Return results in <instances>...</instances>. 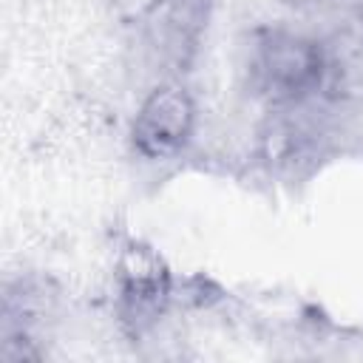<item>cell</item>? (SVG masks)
Returning <instances> with one entry per match:
<instances>
[{"label":"cell","mask_w":363,"mask_h":363,"mask_svg":"<svg viewBox=\"0 0 363 363\" xmlns=\"http://www.w3.org/2000/svg\"><path fill=\"white\" fill-rule=\"evenodd\" d=\"M207 0H150L145 14L147 43L167 68H184L201 40Z\"/></svg>","instance_id":"cell-3"},{"label":"cell","mask_w":363,"mask_h":363,"mask_svg":"<svg viewBox=\"0 0 363 363\" xmlns=\"http://www.w3.org/2000/svg\"><path fill=\"white\" fill-rule=\"evenodd\" d=\"M119 281H122V298L125 303L145 315L159 309V303L167 295V275L162 261L145 250V247H128L119 261Z\"/></svg>","instance_id":"cell-4"},{"label":"cell","mask_w":363,"mask_h":363,"mask_svg":"<svg viewBox=\"0 0 363 363\" xmlns=\"http://www.w3.org/2000/svg\"><path fill=\"white\" fill-rule=\"evenodd\" d=\"M252 77L272 102H298L326 82L323 45L303 34L272 31L258 43Z\"/></svg>","instance_id":"cell-1"},{"label":"cell","mask_w":363,"mask_h":363,"mask_svg":"<svg viewBox=\"0 0 363 363\" xmlns=\"http://www.w3.org/2000/svg\"><path fill=\"white\" fill-rule=\"evenodd\" d=\"M193 130L196 102L182 82L167 79L142 99L130 125V142L145 159H170L184 150Z\"/></svg>","instance_id":"cell-2"}]
</instances>
